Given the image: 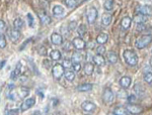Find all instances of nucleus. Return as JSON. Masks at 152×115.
Segmentation results:
<instances>
[{
  "label": "nucleus",
  "instance_id": "obj_1",
  "mask_svg": "<svg viewBox=\"0 0 152 115\" xmlns=\"http://www.w3.org/2000/svg\"><path fill=\"white\" fill-rule=\"evenodd\" d=\"M124 59L125 62L127 63V65L130 66V67H135L138 64V56L137 54L132 50H126L124 51Z\"/></svg>",
  "mask_w": 152,
  "mask_h": 115
},
{
  "label": "nucleus",
  "instance_id": "obj_2",
  "mask_svg": "<svg viewBox=\"0 0 152 115\" xmlns=\"http://www.w3.org/2000/svg\"><path fill=\"white\" fill-rule=\"evenodd\" d=\"M151 41H152V35H146L141 36L139 40H137L135 46H136L137 48L142 50V48H146V46H148L149 45H150Z\"/></svg>",
  "mask_w": 152,
  "mask_h": 115
},
{
  "label": "nucleus",
  "instance_id": "obj_3",
  "mask_svg": "<svg viewBox=\"0 0 152 115\" xmlns=\"http://www.w3.org/2000/svg\"><path fill=\"white\" fill-rule=\"evenodd\" d=\"M65 71L64 67L60 64H56L55 66H53L52 68V75L55 80H60L62 78V76L64 75Z\"/></svg>",
  "mask_w": 152,
  "mask_h": 115
},
{
  "label": "nucleus",
  "instance_id": "obj_4",
  "mask_svg": "<svg viewBox=\"0 0 152 115\" xmlns=\"http://www.w3.org/2000/svg\"><path fill=\"white\" fill-rule=\"evenodd\" d=\"M97 15H99V12H97V9L95 7H90L89 9L86 12V19L87 22L89 24L94 23V21L96 20Z\"/></svg>",
  "mask_w": 152,
  "mask_h": 115
},
{
  "label": "nucleus",
  "instance_id": "obj_5",
  "mask_svg": "<svg viewBox=\"0 0 152 115\" xmlns=\"http://www.w3.org/2000/svg\"><path fill=\"white\" fill-rule=\"evenodd\" d=\"M115 99V94L110 88H105L102 93V100L105 104H111L114 102Z\"/></svg>",
  "mask_w": 152,
  "mask_h": 115
},
{
  "label": "nucleus",
  "instance_id": "obj_6",
  "mask_svg": "<svg viewBox=\"0 0 152 115\" xmlns=\"http://www.w3.org/2000/svg\"><path fill=\"white\" fill-rule=\"evenodd\" d=\"M36 104V98L35 97H31V98H28V99H26L23 102V104H21L20 106V111H26V110L31 109V107L34 106V105Z\"/></svg>",
  "mask_w": 152,
  "mask_h": 115
},
{
  "label": "nucleus",
  "instance_id": "obj_7",
  "mask_svg": "<svg viewBox=\"0 0 152 115\" xmlns=\"http://www.w3.org/2000/svg\"><path fill=\"white\" fill-rule=\"evenodd\" d=\"M72 43H73V46H74V48H76V50H78V51L84 50L85 46H86V43H85V41L82 40L81 36L73 38Z\"/></svg>",
  "mask_w": 152,
  "mask_h": 115
},
{
  "label": "nucleus",
  "instance_id": "obj_8",
  "mask_svg": "<svg viewBox=\"0 0 152 115\" xmlns=\"http://www.w3.org/2000/svg\"><path fill=\"white\" fill-rule=\"evenodd\" d=\"M136 11L138 13H141L143 15L146 16H151L152 15V7L149 5H140L137 7Z\"/></svg>",
  "mask_w": 152,
  "mask_h": 115
},
{
  "label": "nucleus",
  "instance_id": "obj_9",
  "mask_svg": "<svg viewBox=\"0 0 152 115\" xmlns=\"http://www.w3.org/2000/svg\"><path fill=\"white\" fill-rule=\"evenodd\" d=\"M81 108L84 110L85 112L92 113L95 110V108H96V106H95V104L91 101H84V102H82V104H81Z\"/></svg>",
  "mask_w": 152,
  "mask_h": 115
},
{
  "label": "nucleus",
  "instance_id": "obj_10",
  "mask_svg": "<svg viewBox=\"0 0 152 115\" xmlns=\"http://www.w3.org/2000/svg\"><path fill=\"white\" fill-rule=\"evenodd\" d=\"M39 17H40L41 22L43 24H50L52 22V19H51L50 15H48L47 11L45 10H41L39 12Z\"/></svg>",
  "mask_w": 152,
  "mask_h": 115
},
{
  "label": "nucleus",
  "instance_id": "obj_11",
  "mask_svg": "<svg viewBox=\"0 0 152 115\" xmlns=\"http://www.w3.org/2000/svg\"><path fill=\"white\" fill-rule=\"evenodd\" d=\"M126 108L128 109L130 114H139V113H141V112L143 111V108H142L141 106L136 105V104H132V103L127 105Z\"/></svg>",
  "mask_w": 152,
  "mask_h": 115
},
{
  "label": "nucleus",
  "instance_id": "obj_12",
  "mask_svg": "<svg viewBox=\"0 0 152 115\" xmlns=\"http://www.w3.org/2000/svg\"><path fill=\"white\" fill-rule=\"evenodd\" d=\"M51 43L54 46H60L63 43V38L61 35H59L57 33H53L51 35Z\"/></svg>",
  "mask_w": 152,
  "mask_h": 115
},
{
  "label": "nucleus",
  "instance_id": "obj_13",
  "mask_svg": "<svg viewBox=\"0 0 152 115\" xmlns=\"http://www.w3.org/2000/svg\"><path fill=\"white\" fill-rule=\"evenodd\" d=\"M131 83H132V79H131V77H128V76H124V77H122L121 79H120V85H121V87L124 88V89L129 88Z\"/></svg>",
  "mask_w": 152,
  "mask_h": 115
},
{
  "label": "nucleus",
  "instance_id": "obj_14",
  "mask_svg": "<svg viewBox=\"0 0 152 115\" xmlns=\"http://www.w3.org/2000/svg\"><path fill=\"white\" fill-rule=\"evenodd\" d=\"M92 88H94V85L89 84V83H85V84H81L77 86V91L79 92H88L91 91Z\"/></svg>",
  "mask_w": 152,
  "mask_h": 115
},
{
  "label": "nucleus",
  "instance_id": "obj_15",
  "mask_svg": "<svg viewBox=\"0 0 152 115\" xmlns=\"http://www.w3.org/2000/svg\"><path fill=\"white\" fill-rule=\"evenodd\" d=\"M147 20H148V16L143 15V14H141V13H138L137 15H135V17H134V21L137 24H144Z\"/></svg>",
  "mask_w": 152,
  "mask_h": 115
},
{
  "label": "nucleus",
  "instance_id": "obj_16",
  "mask_svg": "<svg viewBox=\"0 0 152 115\" xmlns=\"http://www.w3.org/2000/svg\"><path fill=\"white\" fill-rule=\"evenodd\" d=\"M92 61H94V63L97 66H104L105 65V59L102 57V55H99V54H97L96 56H94V57H92Z\"/></svg>",
  "mask_w": 152,
  "mask_h": 115
},
{
  "label": "nucleus",
  "instance_id": "obj_17",
  "mask_svg": "<svg viewBox=\"0 0 152 115\" xmlns=\"http://www.w3.org/2000/svg\"><path fill=\"white\" fill-rule=\"evenodd\" d=\"M20 31L18 30V29H16V28H13L12 30L9 33V36H10V40L13 41H18L19 38H20Z\"/></svg>",
  "mask_w": 152,
  "mask_h": 115
},
{
  "label": "nucleus",
  "instance_id": "obj_18",
  "mask_svg": "<svg viewBox=\"0 0 152 115\" xmlns=\"http://www.w3.org/2000/svg\"><path fill=\"white\" fill-rule=\"evenodd\" d=\"M21 72H23V66H21L20 63H18V65H16L15 69L11 72V75H10V78L11 79H14V78L18 77L19 75L21 74Z\"/></svg>",
  "mask_w": 152,
  "mask_h": 115
},
{
  "label": "nucleus",
  "instance_id": "obj_19",
  "mask_svg": "<svg viewBox=\"0 0 152 115\" xmlns=\"http://www.w3.org/2000/svg\"><path fill=\"white\" fill-rule=\"evenodd\" d=\"M107 40H109V35L104 33H102L97 35L96 38V43L99 45H104L105 43H107Z\"/></svg>",
  "mask_w": 152,
  "mask_h": 115
},
{
  "label": "nucleus",
  "instance_id": "obj_20",
  "mask_svg": "<svg viewBox=\"0 0 152 115\" xmlns=\"http://www.w3.org/2000/svg\"><path fill=\"white\" fill-rule=\"evenodd\" d=\"M83 71H84V74L87 75V76H90L92 75L94 71V66L92 65L91 63H86L83 67Z\"/></svg>",
  "mask_w": 152,
  "mask_h": 115
},
{
  "label": "nucleus",
  "instance_id": "obj_21",
  "mask_svg": "<svg viewBox=\"0 0 152 115\" xmlns=\"http://www.w3.org/2000/svg\"><path fill=\"white\" fill-rule=\"evenodd\" d=\"M112 22V15L109 13H104V15L102 16V24L104 26H109Z\"/></svg>",
  "mask_w": 152,
  "mask_h": 115
},
{
  "label": "nucleus",
  "instance_id": "obj_22",
  "mask_svg": "<svg viewBox=\"0 0 152 115\" xmlns=\"http://www.w3.org/2000/svg\"><path fill=\"white\" fill-rule=\"evenodd\" d=\"M113 114H115V115H128V114H130V112L128 111V109L124 108V107H117V108L114 109Z\"/></svg>",
  "mask_w": 152,
  "mask_h": 115
},
{
  "label": "nucleus",
  "instance_id": "obj_23",
  "mask_svg": "<svg viewBox=\"0 0 152 115\" xmlns=\"http://www.w3.org/2000/svg\"><path fill=\"white\" fill-rule=\"evenodd\" d=\"M107 61H109L111 64H117L118 62V56H117V54L115 53V52H109L107 53Z\"/></svg>",
  "mask_w": 152,
  "mask_h": 115
},
{
  "label": "nucleus",
  "instance_id": "obj_24",
  "mask_svg": "<svg viewBox=\"0 0 152 115\" xmlns=\"http://www.w3.org/2000/svg\"><path fill=\"white\" fill-rule=\"evenodd\" d=\"M64 8L60 5H55L53 7V14L55 16H62L64 14Z\"/></svg>",
  "mask_w": 152,
  "mask_h": 115
},
{
  "label": "nucleus",
  "instance_id": "obj_25",
  "mask_svg": "<svg viewBox=\"0 0 152 115\" xmlns=\"http://www.w3.org/2000/svg\"><path fill=\"white\" fill-rule=\"evenodd\" d=\"M131 23H132V19L129 16H125L121 21V25L124 29H128L131 26Z\"/></svg>",
  "mask_w": 152,
  "mask_h": 115
},
{
  "label": "nucleus",
  "instance_id": "obj_26",
  "mask_svg": "<svg viewBox=\"0 0 152 115\" xmlns=\"http://www.w3.org/2000/svg\"><path fill=\"white\" fill-rule=\"evenodd\" d=\"M64 76H65L66 80L69 81V82H72V81L75 79V72H74V71L67 70V71H65Z\"/></svg>",
  "mask_w": 152,
  "mask_h": 115
},
{
  "label": "nucleus",
  "instance_id": "obj_27",
  "mask_svg": "<svg viewBox=\"0 0 152 115\" xmlns=\"http://www.w3.org/2000/svg\"><path fill=\"white\" fill-rule=\"evenodd\" d=\"M50 58L52 59L53 61H59L61 59V53H60V51H58V50L51 51Z\"/></svg>",
  "mask_w": 152,
  "mask_h": 115
},
{
  "label": "nucleus",
  "instance_id": "obj_28",
  "mask_svg": "<svg viewBox=\"0 0 152 115\" xmlns=\"http://www.w3.org/2000/svg\"><path fill=\"white\" fill-rule=\"evenodd\" d=\"M23 27V21L21 18H15L13 21V28H16L18 30H20Z\"/></svg>",
  "mask_w": 152,
  "mask_h": 115
},
{
  "label": "nucleus",
  "instance_id": "obj_29",
  "mask_svg": "<svg viewBox=\"0 0 152 115\" xmlns=\"http://www.w3.org/2000/svg\"><path fill=\"white\" fill-rule=\"evenodd\" d=\"M104 8L107 11H112L114 8V0H105L104 3Z\"/></svg>",
  "mask_w": 152,
  "mask_h": 115
},
{
  "label": "nucleus",
  "instance_id": "obj_30",
  "mask_svg": "<svg viewBox=\"0 0 152 115\" xmlns=\"http://www.w3.org/2000/svg\"><path fill=\"white\" fill-rule=\"evenodd\" d=\"M18 95H19V97L20 98H24V97H26L28 95V89H26V87H21V88H19L18 89Z\"/></svg>",
  "mask_w": 152,
  "mask_h": 115
},
{
  "label": "nucleus",
  "instance_id": "obj_31",
  "mask_svg": "<svg viewBox=\"0 0 152 115\" xmlns=\"http://www.w3.org/2000/svg\"><path fill=\"white\" fill-rule=\"evenodd\" d=\"M82 55L79 52H75L72 55V62H81L82 61Z\"/></svg>",
  "mask_w": 152,
  "mask_h": 115
},
{
  "label": "nucleus",
  "instance_id": "obj_32",
  "mask_svg": "<svg viewBox=\"0 0 152 115\" xmlns=\"http://www.w3.org/2000/svg\"><path fill=\"white\" fill-rule=\"evenodd\" d=\"M64 2H65L66 6L69 7V8H73V7H75L78 3L77 0H64Z\"/></svg>",
  "mask_w": 152,
  "mask_h": 115
},
{
  "label": "nucleus",
  "instance_id": "obj_33",
  "mask_svg": "<svg viewBox=\"0 0 152 115\" xmlns=\"http://www.w3.org/2000/svg\"><path fill=\"white\" fill-rule=\"evenodd\" d=\"M77 33L79 36H84L85 35V33H86V26L84 25V24H81V25H79V27L77 29Z\"/></svg>",
  "mask_w": 152,
  "mask_h": 115
},
{
  "label": "nucleus",
  "instance_id": "obj_34",
  "mask_svg": "<svg viewBox=\"0 0 152 115\" xmlns=\"http://www.w3.org/2000/svg\"><path fill=\"white\" fill-rule=\"evenodd\" d=\"M144 81L147 83V84H151L152 83V73L151 72H146L143 76Z\"/></svg>",
  "mask_w": 152,
  "mask_h": 115
},
{
  "label": "nucleus",
  "instance_id": "obj_35",
  "mask_svg": "<svg viewBox=\"0 0 152 115\" xmlns=\"http://www.w3.org/2000/svg\"><path fill=\"white\" fill-rule=\"evenodd\" d=\"M73 48H74L73 43H71L70 41H66V43H63V50L66 51V52H70Z\"/></svg>",
  "mask_w": 152,
  "mask_h": 115
},
{
  "label": "nucleus",
  "instance_id": "obj_36",
  "mask_svg": "<svg viewBox=\"0 0 152 115\" xmlns=\"http://www.w3.org/2000/svg\"><path fill=\"white\" fill-rule=\"evenodd\" d=\"M26 18H28V23L29 27H34V25H35V19H34V16L31 15V13H28V15H26Z\"/></svg>",
  "mask_w": 152,
  "mask_h": 115
},
{
  "label": "nucleus",
  "instance_id": "obj_37",
  "mask_svg": "<svg viewBox=\"0 0 152 115\" xmlns=\"http://www.w3.org/2000/svg\"><path fill=\"white\" fill-rule=\"evenodd\" d=\"M72 60H63V63H62V66L64 67V69H69V68L72 67Z\"/></svg>",
  "mask_w": 152,
  "mask_h": 115
},
{
  "label": "nucleus",
  "instance_id": "obj_38",
  "mask_svg": "<svg viewBox=\"0 0 152 115\" xmlns=\"http://www.w3.org/2000/svg\"><path fill=\"white\" fill-rule=\"evenodd\" d=\"M7 46V41L4 35H0V48H4Z\"/></svg>",
  "mask_w": 152,
  "mask_h": 115
},
{
  "label": "nucleus",
  "instance_id": "obj_39",
  "mask_svg": "<svg viewBox=\"0 0 152 115\" xmlns=\"http://www.w3.org/2000/svg\"><path fill=\"white\" fill-rule=\"evenodd\" d=\"M72 69L74 72H79L81 70V64H80V62H73Z\"/></svg>",
  "mask_w": 152,
  "mask_h": 115
},
{
  "label": "nucleus",
  "instance_id": "obj_40",
  "mask_svg": "<svg viewBox=\"0 0 152 115\" xmlns=\"http://www.w3.org/2000/svg\"><path fill=\"white\" fill-rule=\"evenodd\" d=\"M6 31V23L0 19V35H4Z\"/></svg>",
  "mask_w": 152,
  "mask_h": 115
},
{
  "label": "nucleus",
  "instance_id": "obj_41",
  "mask_svg": "<svg viewBox=\"0 0 152 115\" xmlns=\"http://www.w3.org/2000/svg\"><path fill=\"white\" fill-rule=\"evenodd\" d=\"M96 53L99 54V55H102V56L104 55V54H105V48L104 46V45H99V46H97Z\"/></svg>",
  "mask_w": 152,
  "mask_h": 115
},
{
  "label": "nucleus",
  "instance_id": "obj_42",
  "mask_svg": "<svg viewBox=\"0 0 152 115\" xmlns=\"http://www.w3.org/2000/svg\"><path fill=\"white\" fill-rule=\"evenodd\" d=\"M19 110L18 109H11V110H8V111L6 112V114L8 115H11V114H18Z\"/></svg>",
  "mask_w": 152,
  "mask_h": 115
},
{
  "label": "nucleus",
  "instance_id": "obj_43",
  "mask_svg": "<svg viewBox=\"0 0 152 115\" xmlns=\"http://www.w3.org/2000/svg\"><path fill=\"white\" fill-rule=\"evenodd\" d=\"M68 27H69V30L70 31L73 30V29L76 27V22H75V21H72V22H70L69 23V26H68Z\"/></svg>",
  "mask_w": 152,
  "mask_h": 115
},
{
  "label": "nucleus",
  "instance_id": "obj_44",
  "mask_svg": "<svg viewBox=\"0 0 152 115\" xmlns=\"http://www.w3.org/2000/svg\"><path fill=\"white\" fill-rule=\"evenodd\" d=\"M31 41V38H28V41H26V43H23V45H21V46H20V48H19V50H20V51H21V50H23V48H24V46H26V45H28V43Z\"/></svg>",
  "mask_w": 152,
  "mask_h": 115
},
{
  "label": "nucleus",
  "instance_id": "obj_45",
  "mask_svg": "<svg viewBox=\"0 0 152 115\" xmlns=\"http://www.w3.org/2000/svg\"><path fill=\"white\" fill-rule=\"evenodd\" d=\"M5 64H6V61L5 60H3V61H1V62H0V70H1L2 68L4 67V66H5Z\"/></svg>",
  "mask_w": 152,
  "mask_h": 115
},
{
  "label": "nucleus",
  "instance_id": "obj_46",
  "mask_svg": "<svg viewBox=\"0 0 152 115\" xmlns=\"http://www.w3.org/2000/svg\"><path fill=\"white\" fill-rule=\"evenodd\" d=\"M128 100H129L130 103H132V102H133L134 100H136V99H135V97L133 96V95H131V96H129V97H128Z\"/></svg>",
  "mask_w": 152,
  "mask_h": 115
},
{
  "label": "nucleus",
  "instance_id": "obj_47",
  "mask_svg": "<svg viewBox=\"0 0 152 115\" xmlns=\"http://www.w3.org/2000/svg\"><path fill=\"white\" fill-rule=\"evenodd\" d=\"M34 114H40V111H35L34 112Z\"/></svg>",
  "mask_w": 152,
  "mask_h": 115
},
{
  "label": "nucleus",
  "instance_id": "obj_48",
  "mask_svg": "<svg viewBox=\"0 0 152 115\" xmlns=\"http://www.w3.org/2000/svg\"><path fill=\"white\" fill-rule=\"evenodd\" d=\"M150 66L152 67V57H151V59H150Z\"/></svg>",
  "mask_w": 152,
  "mask_h": 115
}]
</instances>
